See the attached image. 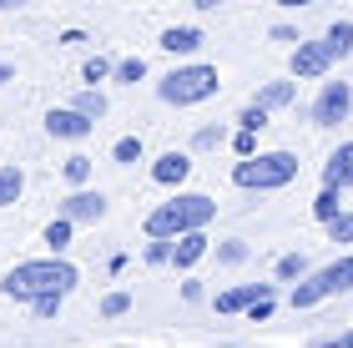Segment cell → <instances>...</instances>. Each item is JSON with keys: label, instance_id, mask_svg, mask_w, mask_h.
<instances>
[{"label": "cell", "instance_id": "2", "mask_svg": "<svg viewBox=\"0 0 353 348\" xmlns=\"http://www.w3.org/2000/svg\"><path fill=\"white\" fill-rule=\"evenodd\" d=\"M217 217V202L207 197V192H176L172 202H162V207H152L147 212V237H182L192 227H207Z\"/></svg>", "mask_w": 353, "mask_h": 348}, {"label": "cell", "instance_id": "5", "mask_svg": "<svg viewBox=\"0 0 353 348\" xmlns=\"http://www.w3.org/2000/svg\"><path fill=\"white\" fill-rule=\"evenodd\" d=\"M348 112H353V86L348 81H323V91H318V101H313V121L339 126V121H348Z\"/></svg>", "mask_w": 353, "mask_h": 348}, {"label": "cell", "instance_id": "33", "mask_svg": "<svg viewBox=\"0 0 353 348\" xmlns=\"http://www.w3.org/2000/svg\"><path fill=\"white\" fill-rule=\"evenodd\" d=\"M167 258H172V243H167V237H152V247H147V263H152V267H162Z\"/></svg>", "mask_w": 353, "mask_h": 348}, {"label": "cell", "instance_id": "1", "mask_svg": "<svg viewBox=\"0 0 353 348\" xmlns=\"http://www.w3.org/2000/svg\"><path fill=\"white\" fill-rule=\"evenodd\" d=\"M76 283H81V273H76L66 258H36V263H15L6 273V283H0V293L15 298V303H30V298H41V293L66 298Z\"/></svg>", "mask_w": 353, "mask_h": 348}, {"label": "cell", "instance_id": "4", "mask_svg": "<svg viewBox=\"0 0 353 348\" xmlns=\"http://www.w3.org/2000/svg\"><path fill=\"white\" fill-rule=\"evenodd\" d=\"M217 86H222L217 66H176V71H167L162 81H157V96L167 106H197L207 96H217Z\"/></svg>", "mask_w": 353, "mask_h": 348}, {"label": "cell", "instance_id": "22", "mask_svg": "<svg viewBox=\"0 0 353 348\" xmlns=\"http://www.w3.org/2000/svg\"><path fill=\"white\" fill-rule=\"evenodd\" d=\"M111 76H117L121 86H137L141 76H147V61H141V56H126V61H117V66H111Z\"/></svg>", "mask_w": 353, "mask_h": 348}, {"label": "cell", "instance_id": "36", "mask_svg": "<svg viewBox=\"0 0 353 348\" xmlns=\"http://www.w3.org/2000/svg\"><path fill=\"white\" fill-rule=\"evenodd\" d=\"M272 41H283V45H298V30H293V25H272Z\"/></svg>", "mask_w": 353, "mask_h": 348}, {"label": "cell", "instance_id": "3", "mask_svg": "<svg viewBox=\"0 0 353 348\" xmlns=\"http://www.w3.org/2000/svg\"><path fill=\"white\" fill-rule=\"evenodd\" d=\"M298 152H252V156H237L232 167V182L243 187V192H278V187L298 182Z\"/></svg>", "mask_w": 353, "mask_h": 348}, {"label": "cell", "instance_id": "37", "mask_svg": "<svg viewBox=\"0 0 353 348\" xmlns=\"http://www.w3.org/2000/svg\"><path fill=\"white\" fill-rule=\"evenodd\" d=\"M313 348H353V328H348V334H339V338H323V343H313Z\"/></svg>", "mask_w": 353, "mask_h": 348}, {"label": "cell", "instance_id": "23", "mask_svg": "<svg viewBox=\"0 0 353 348\" xmlns=\"http://www.w3.org/2000/svg\"><path fill=\"white\" fill-rule=\"evenodd\" d=\"M288 303H293L298 313H303V308H313V303H323V288H318V278H308V283H298V288H293V298H288Z\"/></svg>", "mask_w": 353, "mask_h": 348}, {"label": "cell", "instance_id": "25", "mask_svg": "<svg viewBox=\"0 0 353 348\" xmlns=\"http://www.w3.org/2000/svg\"><path fill=\"white\" fill-rule=\"evenodd\" d=\"M61 172H66L71 187H86V177H91V156L76 152V156H66V162H61Z\"/></svg>", "mask_w": 353, "mask_h": 348}, {"label": "cell", "instance_id": "17", "mask_svg": "<svg viewBox=\"0 0 353 348\" xmlns=\"http://www.w3.org/2000/svg\"><path fill=\"white\" fill-rule=\"evenodd\" d=\"M21 192H26V172L15 167V162H6V167H0V207L21 202Z\"/></svg>", "mask_w": 353, "mask_h": 348}, {"label": "cell", "instance_id": "14", "mask_svg": "<svg viewBox=\"0 0 353 348\" xmlns=\"http://www.w3.org/2000/svg\"><path fill=\"white\" fill-rule=\"evenodd\" d=\"M202 30L197 25H167L162 30V51H172V56H192V51H202Z\"/></svg>", "mask_w": 353, "mask_h": 348}, {"label": "cell", "instance_id": "24", "mask_svg": "<svg viewBox=\"0 0 353 348\" xmlns=\"http://www.w3.org/2000/svg\"><path fill=\"white\" fill-rule=\"evenodd\" d=\"M111 156H117L121 167H132V162H141V156H147V147H141V136H121L117 147H111Z\"/></svg>", "mask_w": 353, "mask_h": 348}, {"label": "cell", "instance_id": "20", "mask_svg": "<svg viewBox=\"0 0 353 348\" xmlns=\"http://www.w3.org/2000/svg\"><path fill=\"white\" fill-rule=\"evenodd\" d=\"M323 227H328V243H353V212L348 207H339Z\"/></svg>", "mask_w": 353, "mask_h": 348}, {"label": "cell", "instance_id": "31", "mask_svg": "<svg viewBox=\"0 0 353 348\" xmlns=\"http://www.w3.org/2000/svg\"><path fill=\"white\" fill-rule=\"evenodd\" d=\"M217 258H222V263H232V267H237V263H248V243H237V237H232V243H217Z\"/></svg>", "mask_w": 353, "mask_h": 348}, {"label": "cell", "instance_id": "35", "mask_svg": "<svg viewBox=\"0 0 353 348\" xmlns=\"http://www.w3.org/2000/svg\"><path fill=\"white\" fill-rule=\"evenodd\" d=\"M243 313H252V323H268L272 318V298H258V303H248Z\"/></svg>", "mask_w": 353, "mask_h": 348}, {"label": "cell", "instance_id": "19", "mask_svg": "<svg viewBox=\"0 0 353 348\" xmlns=\"http://www.w3.org/2000/svg\"><path fill=\"white\" fill-rule=\"evenodd\" d=\"M76 112H81L86 121H101V116H106V96H101L96 86H86L81 96H76Z\"/></svg>", "mask_w": 353, "mask_h": 348}, {"label": "cell", "instance_id": "16", "mask_svg": "<svg viewBox=\"0 0 353 348\" xmlns=\"http://www.w3.org/2000/svg\"><path fill=\"white\" fill-rule=\"evenodd\" d=\"M323 51H328V61H343V56H353V21H333V25H328Z\"/></svg>", "mask_w": 353, "mask_h": 348}, {"label": "cell", "instance_id": "13", "mask_svg": "<svg viewBox=\"0 0 353 348\" xmlns=\"http://www.w3.org/2000/svg\"><path fill=\"white\" fill-rule=\"evenodd\" d=\"M313 278H318V288H323V298H333V293H348V288H353V258L343 252L339 263H328L323 273H313Z\"/></svg>", "mask_w": 353, "mask_h": 348}, {"label": "cell", "instance_id": "28", "mask_svg": "<svg viewBox=\"0 0 353 348\" xmlns=\"http://www.w3.org/2000/svg\"><path fill=\"white\" fill-rule=\"evenodd\" d=\"M303 273H308L303 252H288V258H278V278H283V283H293V278H303Z\"/></svg>", "mask_w": 353, "mask_h": 348}, {"label": "cell", "instance_id": "40", "mask_svg": "<svg viewBox=\"0 0 353 348\" xmlns=\"http://www.w3.org/2000/svg\"><path fill=\"white\" fill-rule=\"evenodd\" d=\"M30 0H0V10H26Z\"/></svg>", "mask_w": 353, "mask_h": 348}, {"label": "cell", "instance_id": "30", "mask_svg": "<svg viewBox=\"0 0 353 348\" xmlns=\"http://www.w3.org/2000/svg\"><path fill=\"white\" fill-rule=\"evenodd\" d=\"M222 141H228V132H222V126H202V132L192 136V147L207 152V147H222Z\"/></svg>", "mask_w": 353, "mask_h": 348}, {"label": "cell", "instance_id": "6", "mask_svg": "<svg viewBox=\"0 0 353 348\" xmlns=\"http://www.w3.org/2000/svg\"><path fill=\"white\" fill-rule=\"evenodd\" d=\"M328 51H323V41H298L293 45V81H323L328 76Z\"/></svg>", "mask_w": 353, "mask_h": 348}, {"label": "cell", "instance_id": "27", "mask_svg": "<svg viewBox=\"0 0 353 348\" xmlns=\"http://www.w3.org/2000/svg\"><path fill=\"white\" fill-rule=\"evenodd\" d=\"M263 126H268L263 106H243V112H237V132H263Z\"/></svg>", "mask_w": 353, "mask_h": 348}, {"label": "cell", "instance_id": "39", "mask_svg": "<svg viewBox=\"0 0 353 348\" xmlns=\"http://www.w3.org/2000/svg\"><path fill=\"white\" fill-rule=\"evenodd\" d=\"M272 6H283V10H303V6H313V0H272Z\"/></svg>", "mask_w": 353, "mask_h": 348}, {"label": "cell", "instance_id": "8", "mask_svg": "<svg viewBox=\"0 0 353 348\" xmlns=\"http://www.w3.org/2000/svg\"><path fill=\"white\" fill-rule=\"evenodd\" d=\"M46 132L61 136V141H86L96 132V121H86L76 106H51V112H46Z\"/></svg>", "mask_w": 353, "mask_h": 348}, {"label": "cell", "instance_id": "12", "mask_svg": "<svg viewBox=\"0 0 353 348\" xmlns=\"http://www.w3.org/2000/svg\"><path fill=\"white\" fill-rule=\"evenodd\" d=\"M323 187H339V192L353 187V141H343V147L323 162Z\"/></svg>", "mask_w": 353, "mask_h": 348}, {"label": "cell", "instance_id": "7", "mask_svg": "<svg viewBox=\"0 0 353 348\" xmlns=\"http://www.w3.org/2000/svg\"><path fill=\"white\" fill-rule=\"evenodd\" d=\"M207 247H212V237H207V227H192V232H182V237H172V267L176 273H192L202 258H207Z\"/></svg>", "mask_w": 353, "mask_h": 348}, {"label": "cell", "instance_id": "18", "mask_svg": "<svg viewBox=\"0 0 353 348\" xmlns=\"http://www.w3.org/2000/svg\"><path fill=\"white\" fill-rule=\"evenodd\" d=\"M71 227H76V223H66V217H51V223H46V232H41V243L51 247V258H61V252L71 247Z\"/></svg>", "mask_w": 353, "mask_h": 348}, {"label": "cell", "instance_id": "29", "mask_svg": "<svg viewBox=\"0 0 353 348\" xmlns=\"http://www.w3.org/2000/svg\"><path fill=\"white\" fill-rule=\"evenodd\" d=\"M106 76H111V61H106V56H91L86 66H81V81H86V86H96V81H106Z\"/></svg>", "mask_w": 353, "mask_h": 348}, {"label": "cell", "instance_id": "42", "mask_svg": "<svg viewBox=\"0 0 353 348\" xmlns=\"http://www.w3.org/2000/svg\"><path fill=\"white\" fill-rule=\"evenodd\" d=\"M192 6H197V10H217L222 0H192Z\"/></svg>", "mask_w": 353, "mask_h": 348}, {"label": "cell", "instance_id": "26", "mask_svg": "<svg viewBox=\"0 0 353 348\" xmlns=\"http://www.w3.org/2000/svg\"><path fill=\"white\" fill-rule=\"evenodd\" d=\"M61 303H66L61 293H41V298H30V313L36 318H61Z\"/></svg>", "mask_w": 353, "mask_h": 348}, {"label": "cell", "instance_id": "32", "mask_svg": "<svg viewBox=\"0 0 353 348\" xmlns=\"http://www.w3.org/2000/svg\"><path fill=\"white\" fill-rule=\"evenodd\" d=\"M126 308H132V298H126V293H106V298H101V313H106V318H121Z\"/></svg>", "mask_w": 353, "mask_h": 348}, {"label": "cell", "instance_id": "11", "mask_svg": "<svg viewBox=\"0 0 353 348\" xmlns=\"http://www.w3.org/2000/svg\"><path fill=\"white\" fill-rule=\"evenodd\" d=\"M258 298H272V283H243V288H228L212 298L217 313H243L248 303H258Z\"/></svg>", "mask_w": 353, "mask_h": 348}, {"label": "cell", "instance_id": "9", "mask_svg": "<svg viewBox=\"0 0 353 348\" xmlns=\"http://www.w3.org/2000/svg\"><path fill=\"white\" fill-rule=\"evenodd\" d=\"M61 217H66V223H101V217H106V197L76 187V192L61 202Z\"/></svg>", "mask_w": 353, "mask_h": 348}, {"label": "cell", "instance_id": "15", "mask_svg": "<svg viewBox=\"0 0 353 348\" xmlns=\"http://www.w3.org/2000/svg\"><path fill=\"white\" fill-rule=\"evenodd\" d=\"M298 101V81H268L258 91V101L252 106H263V112H278V106H293Z\"/></svg>", "mask_w": 353, "mask_h": 348}, {"label": "cell", "instance_id": "34", "mask_svg": "<svg viewBox=\"0 0 353 348\" xmlns=\"http://www.w3.org/2000/svg\"><path fill=\"white\" fill-rule=\"evenodd\" d=\"M232 152L237 156H252V152H258V132H237L232 136Z\"/></svg>", "mask_w": 353, "mask_h": 348}, {"label": "cell", "instance_id": "38", "mask_svg": "<svg viewBox=\"0 0 353 348\" xmlns=\"http://www.w3.org/2000/svg\"><path fill=\"white\" fill-rule=\"evenodd\" d=\"M182 298L187 303H202V283H182Z\"/></svg>", "mask_w": 353, "mask_h": 348}, {"label": "cell", "instance_id": "41", "mask_svg": "<svg viewBox=\"0 0 353 348\" xmlns=\"http://www.w3.org/2000/svg\"><path fill=\"white\" fill-rule=\"evenodd\" d=\"M10 81H15V71L6 66V61H0V86H10Z\"/></svg>", "mask_w": 353, "mask_h": 348}, {"label": "cell", "instance_id": "10", "mask_svg": "<svg viewBox=\"0 0 353 348\" xmlns=\"http://www.w3.org/2000/svg\"><path fill=\"white\" fill-rule=\"evenodd\" d=\"M187 177H192V156L187 152H162L152 162V182L157 187H182Z\"/></svg>", "mask_w": 353, "mask_h": 348}, {"label": "cell", "instance_id": "21", "mask_svg": "<svg viewBox=\"0 0 353 348\" xmlns=\"http://www.w3.org/2000/svg\"><path fill=\"white\" fill-rule=\"evenodd\" d=\"M339 207H343V192H339V187H323V192L313 197V217H318V223H328Z\"/></svg>", "mask_w": 353, "mask_h": 348}]
</instances>
